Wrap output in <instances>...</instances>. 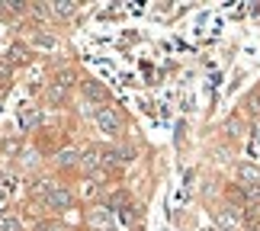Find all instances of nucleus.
Instances as JSON below:
<instances>
[{"label": "nucleus", "mask_w": 260, "mask_h": 231, "mask_svg": "<svg viewBox=\"0 0 260 231\" xmlns=\"http://www.w3.org/2000/svg\"><path fill=\"white\" fill-rule=\"evenodd\" d=\"M244 225L247 228H260V206H247L244 209Z\"/></svg>", "instance_id": "nucleus-7"}, {"label": "nucleus", "mask_w": 260, "mask_h": 231, "mask_svg": "<svg viewBox=\"0 0 260 231\" xmlns=\"http://www.w3.org/2000/svg\"><path fill=\"white\" fill-rule=\"evenodd\" d=\"M225 196H228V203H235L238 209H247V193H244V189L228 186V189H225Z\"/></svg>", "instance_id": "nucleus-6"}, {"label": "nucleus", "mask_w": 260, "mask_h": 231, "mask_svg": "<svg viewBox=\"0 0 260 231\" xmlns=\"http://www.w3.org/2000/svg\"><path fill=\"white\" fill-rule=\"evenodd\" d=\"M81 90H84V100H90V103H106L109 100V90L100 80H84Z\"/></svg>", "instance_id": "nucleus-2"}, {"label": "nucleus", "mask_w": 260, "mask_h": 231, "mask_svg": "<svg viewBox=\"0 0 260 231\" xmlns=\"http://www.w3.org/2000/svg\"><path fill=\"white\" fill-rule=\"evenodd\" d=\"M36 116H39V109H36L32 103H26V106H23V113H19V122H23V128L32 125V122H36Z\"/></svg>", "instance_id": "nucleus-8"}, {"label": "nucleus", "mask_w": 260, "mask_h": 231, "mask_svg": "<svg viewBox=\"0 0 260 231\" xmlns=\"http://www.w3.org/2000/svg\"><path fill=\"white\" fill-rule=\"evenodd\" d=\"M68 100V80H61L58 77L52 87H48V106H61Z\"/></svg>", "instance_id": "nucleus-3"}, {"label": "nucleus", "mask_w": 260, "mask_h": 231, "mask_svg": "<svg viewBox=\"0 0 260 231\" xmlns=\"http://www.w3.org/2000/svg\"><path fill=\"white\" fill-rule=\"evenodd\" d=\"M58 167H61V170L81 167V154H77V151H61V154H58Z\"/></svg>", "instance_id": "nucleus-4"}, {"label": "nucleus", "mask_w": 260, "mask_h": 231, "mask_svg": "<svg viewBox=\"0 0 260 231\" xmlns=\"http://www.w3.org/2000/svg\"><path fill=\"white\" fill-rule=\"evenodd\" d=\"M96 125H100V132H106V135H119L122 132V116L116 113V109H96Z\"/></svg>", "instance_id": "nucleus-1"}, {"label": "nucleus", "mask_w": 260, "mask_h": 231, "mask_svg": "<svg viewBox=\"0 0 260 231\" xmlns=\"http://www.w3.org/2000/svg\"><path fill=\"white\" fill-rule=\"evenodd\" d=\"M48 13H52V16H71L74 13V4H52V7H48Z\"/></svg>", "instance_id": "nucleus-9"}, {"label": "nucleus", "mask_w": 260, "mask_h": 231, "mask_svg": "<svg viewBox=\"0 0 260 231\" xmlns=\"http://www.w3.org/2000/svg\"><path fill=\"white\" fill-rule=\"evenodd\" d=\"M10 61H13V64H26L29 61V48L23 42H13V45H10Z\"/></svg>", "instance_id": "nucleus-5"}, {"label": "nucleus", "mask_w": 260, "mask_h": 231, "mask_svg": "<svg viewBox=\"0 0 260 231\" xmlns=\"http://www.w3.org/2000/svg\"><path fill=\"white\" fill-rule=\"evenodd\" d=\"M42 231H68V228H64V225H58V222H45Z\"/></svg>", "instance_id": "nucleus-13"}, {"label": "nucleus", "mask_w": 260, "mask_h": 231, "mask_svg": "<svg viewBox=\"0 0 260 231\" xmlns=\"http://www.w3.org/2000/svg\"><path fill=\"white\" fill-rule=\"evenodd\" d=\"M36 45H42V48H55V39H52V36H45V32H39V36H36Z\"/></svg>", "instance_id": "nucleus-11"}, {"label": "nucleus", "mask_w": 260, "mask_h": 231, "mask_svg": "<svg viewBox=\"0 0 260 231\" xmlns=\"http://www.w3.org/2000/svg\"><path fill=\"white\" fill-rule=\"evenodd\" d=\"M0 231H19L16 218H0Z\"/></svg>", "instance_id": "nucleus-12"}, {"label": "nucleus", "mask_w": 260, "mask_h": 231, "mask_svg": "<svg viewBox=\"0 0 260 231\" xmlns=\"http://www.w3.org/2000/svg\"><path fill=\"white\" fill-rule=\"evenodd\" d=\"M7 84H10V64H7V61H0V93L7 90Z\"/></svg>", "instance_id": "nucleus-10"}]
</instances>
